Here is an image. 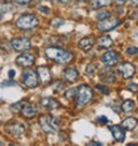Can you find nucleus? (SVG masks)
Listing matches in <instances>:
<instances>
[{
  "mask_svg": "<svg viewBox=\"0 0 138 146\" xmlns=\"http://www.w3.org/2000/svg\"><path fill=\"white\" fill-rule=\"evenodd\" d=\"M72 0H58V3L59 4H61V5H67V4H69Z\"/></svg>",
  "mask_w": 138,
  "mask_h": 146,
  "instance_id": "37",
  "label": "nucleus"
},
{
  "mask_svg": "<svg viewBox=\"0 0 138 146\" xmlns=\"http://www.w3.org/2000/svg\"><path fill=\"white\" fill-rule=\"evenodd\" d=\"M15 24L21 30H31L39 25V20L33 14H23L16 20Z\"/></svg>",
  "mask_w": 138,
  "mask_h": 146,
  "instance_id": "4",
  "label": "nucleus"
},
{
  "mask_svg": "<svg viewBox=\"0 0 138 146\" xmlns=\"http://www.w3.org/2000/svg\"><path fill=\"white\" fill-rule=\"evenodd\" d=\"M96 88H97V90H99L104 94H109V89L106 88V86H104V85H97Z\"/></svg>",
  "mask_w": 138,
  "mask_h": 146,
  "instance_id": "29",
  "label": "nucleus"
},
{
  "mask_svg": "<svg viewBox=\"0 0 138 146\" xmlns=\"http://www.w3.org/2000/svg\"><path fill=\"white\" fill-rule=\"evenodd\" d=\"M93 44H94V39L91 36H88V37H84L78 42V47L83 51H89L92 48Z\"/></svg>",
  "mask_w": 138,
  "mask_h": 146,
  "instance_id": "18",
  "label": "nucleus"
},
{
  "mask_svg": "<svg viewBox=\"0 0 138 146\" xmlns=\"http://www.w3.org/2000/svg\"><path fill=\"white\" fill-rule=\"evenodd\" d=\"M127 53H128L129 55L137 54V53H138V47H136V46H130V47L127 48Z\"/></svg>",
  "mask_w": 138,
  "mask_h": 146,
  "instance_id": "30",
  "label": "nucleus"
},
{
  "mask_svg": "<svg viewBox=\"0 0 138 146\" xmlns=\"http://www.w3.org/2000/svg\"><path fill=\"white\" fill-rule=\"evenodd\" d=\"M97 45L99 46V48H109L113 46V39L109 36H102L97 40Z\"/></svg>",
  "mask_w": 138,
  "mask_h": 146,
  "instance_id": "19",
  "label": "nucleus"
},
{
  "mask_svg": "<svg viewBox=\"0 0 138 146\" xmlns=\"http://www.w3.org/2000/svg\"><path fill=\"white\" fill-rule=\"evenodd\" d=\"M13 1L15 4H19V5H28L32 1V0H13Z\"/></svg>",
  "mask_w": 138,
  "mask_h": 146,
  "instance_id": "33",
  "label": "nucleus"
},
{
  "mask_svg": "<svg viewBox=\"0 0 138 146\" xmlns=\"http://www.w3.org/2000/svg\"><path fill=\"white\" fill-rule=\"evenodd\" d=\"M107 17H111V13L109 12H106V11H104V12H99L97 14V20L99 21H102V20H105Z\"/></svg>",
  "mask_w": 138,
  "mask_h": 146,
  "instance_id": "26",
  "label": "nucleus"
},
{
  "mask_svg": "<svg viewBox=\"0 0 138 146\" xmlns=\"http://www.w3.org/2000/svg\"><path fill=\"white\" fill-rule=\"evenodd\" d=\"M100 80L104 82V83H108V84H112L116 81V76H115V72L112 71V70H106V74L104 72V70L100 71V75H99Z\"/></svg>",
  "mask_w": 138,
  "mask_h": 146,
  "instance_id": "17",
  "label": "nucleus"
},
{
  "mask_svg": "<svg viewBox=\"0 0 138 146\" xmlns=\"http://www.w3.org/2000/svg\"><path fill=\"white\" fill-rule=\"evenodd\" d=\"M76 92H77V89H69V90L66 91L64 98L68 99V100H73L76 97Z\"/></svg>",
  "mask_w": 138,
  "mask_h": 146,
  "instance_id": "25",
  "label": "nucleus"
},
{
  "mask_svg": "<svg viewBox=\"0 0 138 146\" xmlns=\"http://www.w3.org/2000/svg\"><path fill=\"white\" fill-rule=\"evenodd\" d=\"M38 121H39V125H40L42 130L45 133H55V132H58V130L60 128L59 120L50 114L42 115Z\"/></svg>",
  "mask_w": 138,
  "mask_h": 146,
  "instance_id": "3",
  "label": "nucleus"
},
{
  "mask_svg": "<svg viewBox=\"0 0 138 146\" xmlns=\"http://www.w3.org/2000/svg\"><path fill=\"white\" fill-rule=\"evenodd\" d=\"M125 130H133L136 127H137V120L135 117H127L122 121V124H121Z\"/></svg>",
  "mask_w": 138,
  "mask_h": 146,
  "instance_id": "20",
  "label": "nucleus"
},
{
  "mask_svg": "<svg viewBox=\"0 0 138 146\" xmlns=\"http://www.w3.org/2000/svg\"><path fill=\"white\" fill-rule=\"evenodd\" d=\"M130 5L133 6V7H137L138 6V0H130Z\"/></svg>",
  "mask_w": 138,
  "mask_h": 146,
  "instance_id": "39",
  "label": "nucleus"
},
{
  "mask_svg": "<svg viewBox=\"0 0 138 146\" xmlns=\"http://www.w3.org/2000/svg\"><path fill=\"white\" fill-rule=\"evenodd\" d=\"M8 76H9V78H14L15 77V70L14 69H9L8 70Z\"/></svg>",
  "mask_w": 138,
  "mask_h": 146,
  "instance_id": "36",
  "label": "nucleus"
},
{
  "mask_svg": "<svg viewBox=\"0 0 138 146\" xmlns=\"http://www.w3.org/2000/svg\"><path fill=\"white\" fill-rule=\"evenodd\" d=\"M1 19H3V14L0 13V21H1Z\"/></svg>",
  "mask_w": 138,
  "mask_h": 146,
  "instance_id": "42",
  "label": "nucleus"
},
{
  "mask_svg": "<svg viewBox=\"0 0 138 146\" xmlns=\"http://www.w3.org/2000/svg\"><path fill=\"white\" fill-rule=\"evenodd\" d=\"M21 114L22 116H24L25 119H32L37 115V108L34 107L33 105H30V104H24L22 109H21Z\"/></svg>",
  "mask_w": 138,
  "mask_h": 146,
  "instance_id": "15",
  "label": "nucleus"
},
{
  "mask_svg": "<svg viewBox=\"0 0 138 146\" xmlns=\"http://www.w3.org/2000/svg\"><path fill=\"white\" fill-rule=\"evenodd\" d=\"M133 108H135V102L130 99H127L122 102L121 105V109H122V112L125 113V114H130L132 111H133Z\"/></svg>",
  "mask_w": 138,
  "mask_h": 146,
  "instance_id": "22",
  "label": "nucleus"
},
{
  "mask_svg": "<svg viewBox=\"0 0 138 146\" xmlns=\"http://www.w3.org/2000/svg\"><path fill=\"white\" fill-rule=\"evenodd\" d=\"M37 75L39 78V82L43 85H47L51 82L52 78V74H51V69L47 66H40L37 69Z\"/></svg>",
  "mask_w": 138,
  "mask_h": 146,
  "instance_id": "12",
  "label": "nucleus"
},
{
  "mask_svg": "<svg viewBox=\"0 0 138 146\" xmlns=\"http://www.w3.org/2000/svg\"><path fill=\"white\" fill-rule=\"evenodd\" d=\"M117 71L120 72V75L124 80H129V78L133 77L135 72H136V69H135V66L132 63H130V62H123V63H121L117 67Z\"/></svg>",
  "mask_w": 138,
  "mask_h": 146,
  "instance_id": "10",
  "label": "nucleus"
},
{
  "mask_svg": "<svg viewBox=\"0 0 138 146\" xmlns=\"http://www.w3.org/2000/svg\"><path fill=\"white\" fill-rule=\"evenodd\" d=\"M128 1V0H115V4H117V5H124L125 3Z\"/></svg>",
  "mask_w": 138,
  "mask_h": 146,
  "instance_id": "38",
  "label": "nucleus"
},
{
  "mask_svg": "<svg viewBox=\"0 0 138 146\" xmlns=\"http://www.w3.org/2000/svg\"><path fill=\"white\" fill-rule=\"evenodd\" d=\"M121 24V20L116 17H107L102 21H99L97 24V28L99 31H111L115 28H117Z\"/></svg>",
  "mask_w": 138,
  "mask_h": 146,
  "instance_id": "7",
  "label": "nucleus"
},
{
  "mask_svg": "<svg viewBox=\"0 0 138 146\" xmlns=\"http://www.w3.org/2000/svg\"><path fill=\"white\" fill-rule=\"evenodd\" d=\"M40 106L47 109H56L60 107V102H58V100L52 97H45V98H42Z\"/></svg>",
  "mask_w": 138,
  "mask_h": 146,
  "instance_id": "16",
  "label": "nucleus"
},
{
  "mask_svg": "<svg viewBox=\"0 0 138 146\" xmlns=\"http://www.w3.org/2000/svg\"><path fill=\"white\" fill-rule=\"evenodd\" d=\"M3 145H4V143H3V141H0V146H3Z\"/></svg>",
  "mask_w": 138,
  "mask_h": 146,
  "instance_id": "43",
  "label": "nucleus"
},
{
  "mask_svg": "<svg viewBox=\"0 0 138 146\" xmlns=\"http://www.w3.org/2000/svg\"><path fill=\"white\" fill-rule=\"evenodd\" d=\"M11 47L16 52H25L31 48V42L27 37H16L11 40Z\"/></svg>",
  "mask_w": 138,
  "mask_h": 146,
  "instance_id": "6",
  "label": "nucleus"
},
{
  "mask_svg": "<svg viewBox=\"0 0 138 146\" xmlns=\"http://www.w3.org/2000/svg\"><path fill=\"white\" fill-rule=\"evenodd\" d=\"M128 90L131 92H137L138 91V84L137 83H130L128 85Z\"/></svg>",
  "mask_w": 138,
  "mask_h": 146,
  "instance_id": "32",
  "label": "nucleus"
},
{
  "mask_svg": "<svg viewBox=\"0 0 138 146\" xmlns=\"http://www.w3.org/2000/svg\"><path fill=\"white\" fill-rule=\"evenodd\" d=\"M52 89H53V91H54V92L60 93V92H61V91H63V89H64V83H63V82H61V81H56V82H55V84H53Z\"/></svg>",
  "mask_w": 138,
  "mask_h": 146,
  "instance_id": "24",
  "label": "nucleus"
},
{
  "mask_svg": "<svg viewBox=\"0 0 138 146\" xmlns=\"http://www.w3.org/2000/svg\"><path fill=\"white\" fill-rule=\"evenodd\" d=\"M6 131L8 133H11L12 136L14 137H20L22 136L24 132H25V125L19 121H13V122H9L6 127H5Z\"/></svg>",
  "mask_w": 138,
  "mask_h": 146,
  "instance_id": "8",
  "label": "nucleus"
},
{
  "mask_svg": "<svg viewBox=\"0 0 138 146\" xmlns=\"http://www.w3.org/2000/svg\"><path fill=\"white\" fill-rule=\"evenodd\" d=\"M23 105H24L23 101H19V102H16L15 105H12V106H11V111H13V112H21Z\"/></svg>",
  "mask_w": 138,
  "mask_h": 146,
  "instance_id": "27",
  "label": "nucleus"
},
{
  "mask_svg": "<svg viewBox=\"0 0 138 146\" xmlns=\"http://www.w3.org/2000/svg\"><path fill=\"white\" fill-rule=\"evenodd\" d=\"M12 11H14V6L12 4H9V3H3V4H0V13H1L3 15L4 14H8Z\"/></svg>",
  "mask_w": 138,
  "mask_h": 146,
  "instance_id": "23",
  "label": "nucleus"
},
{
  "mask_svg": "<svg viewBox=\"0 0 138 146\" xmlns=\"http://www.w3.org/2000/svg\"><path fill=\"white\" fill-rule=\"evenodd\" d=\"M34 61H36V58L32 53H27V52H23L22 54H20L16 60H15V63L20 67H23V68H29L31 67Z\"/></svg>",
  "mask_w": 138,
  "mask_h": 146,
  "instance_id": "9",
  "label": "nucleus"
},
{
  "mask_svg": "<svg viewBox=\"0 0 138 146\" xmlns=\"http://www.w3.org/2000/svg\"><path fill=\"white\" fill-rule=\"evenodd\" d=\"M78 1H81V3H84V1H88V0H78Z\"/></svg>",
  "mask_w": 138,
  "mask_h": 146,
  "instance_id": "41",
  "label": "nucleus"
},
{
  "mask_svg": "<svg viewBox=\"0 0 138 146\" xmlns=\"http://www.w3.org/2000/svg\"><path fill=\"white\" fill-rule=\"evenodd\" d=\"M93 98V90L88 84H81L77 89L76 97H75V105L78 108L84 107L88 105Z\"/></svg>",
  "mask_w": 138,
  "mask_h": 146,
  "instance_id": "2",
  "label": "nucleus"
},
{
  "mask_svg": "<svg viewBox=\"0 0 138 146\" xmlns=\"http://www.w3.org/2000/svg\"><path fill=\"white\" fill-rule=\"evenodd\" d=\"M13 85H15L14 81H4L3 82V86H13Z\"/></svg>",
  "mask_w": 138,
  "mask_h": 146,
  "instance_id": "35",
  "label": "nucleus"
},
{
  "mask_svg": "<svg viewBox=\"0 0 138 146\" xmlns=\"http://www.w3.org/2000/svg\"><path fill=\"white\" fill-rule=\"evenodd\" d=\"M119 59H120V55L117 52L115 51H107L106 53H104L101 55V61L102 63L107 66V67H113L115 66L117 62H119Z\"/></svg>",
  "mask_w": 138,
  "mask_h": 146,
  "instance_id": "11",
  "label": "nucleus"
},
{
  "mask_svg": "<svg viewBox=\"0 0 138 146\" xmlns=\"http://www.w3.org/2000/svg\"><path fill=\"white\" fill-rule=\"evenodd\" d=\"M89 145H101V143H99V141H91V143H89Z\"/></svg>",
  "mask_w": 138,
  "mask_h": 146,
  "instance_id": "40",
  "label": "nucleus"
},
{
  "mask_svg": "<svg viewBox=\"0 0 138 146\" xmlns=\"http://www.w3.org/2000/svg\"><path fill=\"white\" fill-rule=\"evenodd\" d=\"M45 55L51 61L58 64H68L74 60V54L66 48L58 46H48L45 50Z\"/></svg>",
  "mask_w": 138,
  "mask_h": 146,
  "instance_id": "1",
  "label": "nucleus"
},
{
  "mask_svg": "<svg viewBox=\"0 0 138 146\" xmlns=\"http://www.w3.org/2000/svg\"><path fill=\"white\" fill-rule=\"evenodd\" d=\"M97 121H98L99 123H101V124H106V123L108 122V119H107L106 116H99V117L97 119Z\"/></svg>",
  "mask_w": 138,
  "mask_h": 146,
  "instance_id": "34",
  "label": "nucleus"
},
{
  "mask_svg": "<svg viewBox=\"0 0 138 146\" xmlns=\"http://www.w3.org/2000/svg\"><path fill=\"white\" fill-rule=\"evenodd\" d=\"M112 5V0H92L91 1V7L93 9L102 8V7H107Z\"/></svg>",
  "mask_w": 138,
  "mask_h": 146,
  "instance_id": "21",
  "label": "nucleus"
},
{
  "mask_svg": "<svg viewBox=\"0 0 138 146\" xmlns=\"http://www.w3.org/2000/svg\"><path fill=\"white\" fill-rule=\"evenodd\" d=\"M94 71H96L94 64H93V63H89V64L86 66V68H85V72H86L88 75H93Z\"/></svg>",
  "mask_w": 138,
  "mask_h": 146,
  "instance_id": "28",
  "label": "nucleus"
},
{
  "mask_svg": "<svg viewBox=\"0 0 138 146\" xmlns=\"http://www.w3.org/2000/svg\"><path fill=\"white\" fill-rule=\"evenodd\" d=\"M22 82L29 89H36L39 85V78L36 71L27 70L22 74Z\"/></svg>",
  "mask_w": 138,
  "mask_h": 146,
  "instance_id": "5",
  "label": "nucleus"
},
{
  "mask_svg": "<svg viewBox=\"0 0 138 146\" xmlns=\"http://www.w3.org/2000/svg\"><path fill=\"white\" fill-rule=\"evenodd\" d=\"M80 77V72L75 68H67L63 71V78L68 83H75Z\"/></svg>",
  "mask_w": 138,
  "mask_h": 146,
  "instance_id": "13",
  "label": "nucleus"
},
{
  "mask_svg": "<svg viewBox=\"0 0 138 146\" xmlns=\"http://www.w3.org/2000/svg\"><path fill=\"white\" fill-rule=\"evenodd\" d=\"M109 131L113 135L114 139L116 141H123L124 138H125V131H124V128L122 125H112L109 127Z\"/></svg>",
  "mask_w": 138,
  "mask_h": 146,
  "instance_id": "14",
  "label": "nucleus"
},
{
  "mask_svg": "<svg viewBox=\"0 0 138 146\" xmlns=\"http://www.w3.org/2000/svg\"><path fill=\"white\" fill-rule=\"evenodd\" d=\"M38 9H39V12H40L42 14H44V15H48V14L51 13L50 7H47V6H40Z\"/></svg>",
  "mask_w": 138,
  "mask_h": 146,
  "instance_id": "31",
  "label": "nucleus"
}]
</instances>
